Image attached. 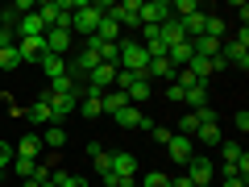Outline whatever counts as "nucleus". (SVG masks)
I'll return each mask as SVG.
<instances>
[{
    "label": "nucleus",
    "mask_w": 249,
    "mask_h": 187,
    "mask_svg": "<svg viewBox=\"0 0 249 187\" xmlns=\"http://www.w3.org/2000/svg\"><path fill=\"white\" fill-rule=\"evenodd\" d=\"M220 58H224V67H241V71H249V29L245 25H241L232 37L220 42Z\"/></svg>",
    "instance_id": "1"
},
{
    "label": "nucleus",
    "mask_w": 249,
    "mask_h": 187,
    "mask_svg": "<svg viewBox=\"0 0 249 187\" xmlns=\"http://www.w3.org/2000/svg\"><path fill=\"white\" fill-rule=\"evenodd\" d=\"M104 17H112L121 29H137V25H142V0H124V4H112Z\"/></svg>",
    "instance_id": "2"
},
{
    "label": "nucleus",
    "mask_w": 249,
    "mask_h": 187,
    "mask_svg": "<svg viewBox=\"0 0 249 187\" xmlns=\"http://www.w3.org/2000/svg\"><path fill=\"white\" fill-rule=\"evenodd\" d=\"M187 179H191V183H196V187L212 183V179H216V162L208 158V154H196V158L187 162Z\"/></svg>",
    "instance_id": "3"
},
{
    "label": "nucleus",
    "mask_w": 249,
    "mask_h": 187,
    "mask_svg": "<svg viewBox=\"0 0 249 187\" xmlns=\"http://www.w3.org/2000/svg\"><path fill=\"white\" fill-rule=\"evenodd\" d=\"M166 154L178 162V167H187V162L196 158V142H191V137H183V133H170V142H166Z\"/></svg>",
    "instance_id": "4"
},
{
    "label": "nucleus",
    "mask_w": 249,
    "mask_h": 187,
    "mask_svg": "<svg viewBox=\"0 0 249 187\" xmlns=\"http://www.w3.org/2000/svg\"><path fill=\"white\" fill-rule=\"evenodd\" d=\"M42 42H46V54H58V58H62V54L71 50L75 34H71V29H46V34H42Z\"/></svg>",
    "instance_id": "5"
},
{
    "label": "nucleus",
    "mask_w": 249,
    "mask_h": 187,
    "mask_svg": "<svg viewBox=\"0 0 249 187\" xmlns=\"http://www.w3.org/2000/svg\"><path fill=\"white\" fill-rule=\"evenodd\" d=\"M116 125H121V129H154V121L137 104H124L121 112H116Z\"/></svg>",
    "instance_id": "6"
},
{
    "label": "nucleus",
    "mask_w": 249,
    "mask_h": 187,
    "mask_svg": "<svg viewBox=\"0 0 249 187\" xmlns=\"http://www.w3.org/2000/svg\"><path fill=\"white\" fill-rule=\"evenodd\" d=\"M162 21H170V0H150V4H142V25H162Z\"/></svg>",
    "instance_id": "7"
},
{
    "label": "nucleus",
    "mask_w": 249,
    "mask_h": 187,
    "mask_svg": "<svg viewBox=\"0 0 249 187\" xmlns=\"http://www.w3.org/2000/svg\"><path fill=\"white\" fill-rule=\"evenodd\" d=\"M46 100H50V108H54V125H62L67 116H75V108H79V96H50V92H46Z\"/></svg>",
    "instance_id": "8"
},
{
    "label": "nucleus",
    "mask_w": 249,
    "mask_h": 187,
    "mask_svg": "<svg viewBox=\"0 0 249 187\" xmlns=\"http://www.w3.org/2000/svg\"><path fill=\"white\" fill-rule=\"evenodd\" d=\"M25 116H29V121L37 125V129H46V125H54V108H50V100H46V92H42V96L34 100V108H25Z\"/></svg>",
    "instance_id": "9"
},
{
    "label": "nucleus",
    "mask_w": 249,
    "mask_h": 187,
    "mask_svg": "<svg viewBox=\"0 0 249 187\" xmlns=\"http://www.w3.org/2000/svg\"><path fill=\"white\" fill-rule=\"evenodd\" d=\"M112 175H121L124 183H129V179H137V158L129 150H116L112 154Z\"/></svg>",
    "instance_id": "10"
},
{
    "label": "nucleus",
    "mask_w": 249,
    "mask_h": 187,
    "mask_svg": "<svg viewBox=\"0 0 249 187\" xmlns=\"http://www.w3.org/2000/svg\"><path fill=\"white\" fill-rule=\"evenodd\" d=\"M17 54H21V62H42L46 42H42V37H21V42H17Z\"/></svg>",
    "instance_id": "11"
},
{
    "label": "nucleus",
    "mask_w": 249,
    "mask_h": 187,
    "mask_svg": "<svg viewBox=\"0 0 249 187\" xmlns=\"http://www.w3.org/2000/svg\"><path fill=\"white\" fill-rule=\"evenodd\" d=\"M175 75H178V67L170 58H150V67H145V79H170L175 83Z\"/></svg>",
    "instance_id": "12"
},
{
    "label": "nucleus",
    "mask_w": 249,
    "mask_h": 187,
    "mask_svg": "<svg viewBox=\"0 0 249 187\" xmlns=\"http://www.w3.org/2000/svg\"><path fill=\"white\" fill-rule=\"evenodd\" d=\"M13 154H17V158H34V162H37V154H42V133H25L17 146H13Z\"/></svg>",
    "instance_id": "13"
},
{
    "label": "nucleus",
    "mask_w": 249,
    "mask_h": 187,
    "mask_svg": "<svg viewBox=\"0 0 249 187\" xmlns=\"http://www.w3.org/2000/svg\"><path fill=\"white\" fill-rule=\"evenodd\" d=\"M150 79H145V75H137V79L133 83H129V88H124V96H129V104H137V108H142L145 104V100H150Z\"/></svg>",
    "instance_id": "14"
},
{
    "label": "nucleus",
    "mask_w": 249,
    "mask_h": 187,
    "mask_svg": "<svg viewBox=\"0 0 249 187\" xmlns=\"http://www.w3.org/2000/svg\"><path fill=\"white\" fill-rule=\"evenodd\" d=\"M191 142H196V146H220V142H224V137H220V125H216V121H204V125L196 129Z\"/></svg>",
    "instance_id": "15"
},
{
    "label": "nucleus",
    "mask_w": 249,
    "mask_h": 187,
    "mask_svg": "<svg viewBox=\"0 0 249 187\" xmlns=\"http://www.w3.org/2000/svg\"><path fill=\"white\" fill-rule=\"evenodd\" d=\"M42 34H46V25H42L37 13H25V17L17 21V37H42Z\"/></svg>",
    "instance_id": "16"
},
{
    "label": "nucleus",
    "mask_w": 249,
    "mask_h": 187,
    "mask_svg": "<svg viewBox=\"0 0 249 187\" xmlns=\"http://www.w3.org/2000/svg\"><path fill=\"white\" fill-rule=\"evenodd\" d=\"M42 75L46 79H58V75H67V58H58V54H42Z\"/></svg>",
    "instance_id": "17"
},
{
    "label": "nucleus",
    "mask_w": 249,
    "mask_h": 187,
    "mask_svg": "<svg viewBox=\"0 0 249 187\" xmlns=\"http://www.w3.org/2000/svg\"><path fill=\"white\" fill-rule=\"evenodd\" d=\"M91 37H100V42L112 46V42H121V25H116L112 17H100V25H96V34H91Z\"/></svg>",
    "instance_id": "18"
},
{
    "label": "nucleus",
    "mask_w": 249,
    "mask_h": 187,
    "mask_svg": "<svg viewBox=\"0 0 249 187\" xmlns=\"http://www.w3.org/2000/svg\"><path fill=\"white\" fill-rule=\"evenodd\" d=\"M183 104L191 108V112H199V108H208V83H196V88H187Z\"/></svg>",
    "instance_id": "19"
},
{
    "label": "nucleus",
    "mask_w": 249,
    "mask_h": 187,
    "mask_svg": "<svg viewBox=\"0 0 249 187\" xmlns=\"http://www.w3.org/2000/svg\"><path fill=\"white\" fill-rule=\"evenodd\" d=\"M124 104H129V96H124V92H116V88H108L104 96H100V108H104V112H112V116L121 112Z\"/></svg>",
    "instance_id": "20"
},
{
    "label": "nucleus",
    "mask_w": 249,
    "mask_h": 187,
    "mask_svg": "<svg viewBox=\"0 0 249 187\" xmlns=\"http://www.w3.org/2000/svg\"><path fill=\"white\" fill-rule=\"evenodd\" d=\"M166 58L175 62V67H187V62L196 58V46H191V42H178V46H170V50H166Z\"/></svg>",
    "instance_id": "21"
},
{
    "label": "nucleus",
    "mask_w": 249,
    "mask_h": 187,
    "mask_svg": "<svg viewBox=\"0 0 249 187\" xmlns=\"http://www.w3.org/2000/svg\"><path fill=\"white\" fill-rule=\"evenodd\" d=\"M199 125H204V108H199V112H183V121H178V133H183V137H196Z\"/></svg>",
    "instance_id": "22"
},
{
    "label": "nucleus",
    "mask_w": 249,
    "mask_h": 187,
    "mask_svg": "<svg viewBox=\"0 0 249 187\" xmlns=\"http://www.w3.org/2000/svg\"><path fill=\"white\" fill-rule=\"evenodd\" d=\"M187 71L196 75V83H208V75H212V58H199V54H196V58L187 62Z\"/></svg>",
    "instance_id": "23"
},
{
    "label": "nucleus",
    "mask_w": 249,
    "mask_h": 187,
    "mask_svg": "<svg viewBox=\"0 0 249 187\" xmlns=\"http://www.w3.org/2000/svg\"><path fill=\"white\" fill-rule=\"evenodd\" d=\"M42 146H67V129H62V125H46L42 129Z\"/></svg>",
    "instance_id": "24"
},
{
    "label": "nucleus",
    "mask_w": 249,
    "mask_h": 187,
    "mask_svg": "<svg viewBox=\"0 0 249 187\" xmlns=\"http://www.w3.org/2000/svg\"><path fill=\"white\" fill-rule=\"evenodd\" d=\"M54 183H58V187H88V179L71 175V170H54Z\"/></svg>",
    "instance_id": "25"
},
{
    "label": "nucleus",
    "mask_w": 249,
    "mask_h": 187,
    "mask_svg": "<svg viewBox=\"0 0 249 187\" xmlns=\"http://www.w3.org/2000/svg\"><path fill=\"white\" fill-rule=\"evenodd\" d=\"M34 170H37L34 158H13V175H17V179H29Z\"/></svg>",
    "instance_id": "26"
},
{
    "label": "nucleus",
    "mask_w": 249,
    "mask_h": 187,
    "mask_svg": "<svg viewBox=\"0 0 249 187\" xmlns=\"http://www.w3.org/2000/svg\"><path fill=\"white\" fill-rule=\"evenodd\" d=\"M0 67H4V71L21 67V54H17V46H4V50H0Z\"/></svg>",
    "instance_id": "27"
},
{
    "label": "nucleus",
    "mask_w": 249,
    "mask_h": 187,
    "mask_svg": "<svg viewBox=\"0 0 249 187\" xmlns=\"http://www.w3.org/2000/svg\"><path fill=\"white\" fill-rule=\"evenodd\" d=\"M79 112L83 116H100V112H104V108H100V96H83L79 100Z\"/></svg>",
    "instance_id": "28"
},
{
    "label": "nucleus",
    "mask_w": 249,
    "mask_h": 187,
    "mask_svg": "<svg viewBox=\"0 0 249 187\" xmlns=\"http://www.w3.org/2000/svg\"><path fill=\"white\" fill-rule=\"evenodd\" d=\"M241 154H245V150H241V142H220V158L224 162H237Z\"/></svg>",
    "instance_id": "29"
},
{
    "label": "nucleus",
    "mask_w": 249,
    "mask_h": 187,
    "mask_svg": "<svg viewBox=\"0 0 249 187\" xmlns=\"http://www.w3.org/2000/svg\"><path fill=\"white\" fill-rule=\"evenodd\" d=\"M91 162H96V175H100V179H104V175H112V154H108V150H104V154H96Z\"/></svg>",
    "instance_id": "30"
},
{
    "label": "nucleus",
    "mask_w": 249,
    "mask_h": 187,
    "mask_svg": "<svg viewBox=\"0 0 249 187\" xmlns=\"http://www.w3.org/2000/svg\"><path fill=\"white\" fill-rule=\"evenodd\" d=\"M13 158H17V154H13V146H9V142H0V175L13 167Z\"/></svg>",
    "instance_id": "31"
},
{
    "label": "nucleus",
    "mask_w": 249,
    "mask_h": 187,
    "mask_svg": "<svg viewBox=\"0 0 249 187\" xmlns=\"http://www.w3.org/2000/svg\"><path fill=\"white\" fill-rule=\"evenodd\" d=\"M142 187H170V175L154 170V175H145V179H142Z\"/></svg>",
    "instance_id": "32"
},
{
    "label": "nucleus",
    "mask_w": 249,
    "mask_h": 187,
    "mask_svg": "<svg viewBox=\"0 0 249 187\" xmlns=\"http://www.w3.org/2000/svg\"><path fill=\"white\" fill-rule=\"evenodd\" d=\"M183 96H187V92L178 88V83H166V100H170V104H183Z\"/></svg>",
    "instance_id": "33"
},
{
    "label": "nucleus",
    "mask_w": 249,
    "mask_h": 187,
    "mask_svg": "<svg viewBox=\"0 0 249 187\" xmlns=\"http://www.w3.org/2000/svg\"><path fill=\"white\" fill-rule=\"evenodd\" d=\"M4 46H17V34H13V29H0V50H4Z\"/></svg>",
    "instance_id": "34"
},
{
    "label": "nucleus",
    "mask_w": 249,
    "mask_h": 187,
    "mask_svg": "<svg viewBox=\"0 0 249 187\" xmlns=\"http://www.w3.org/2000/svg\"><path fill=\"white\" fill-rule=\"evenodd\" d=\"M150 133H154V137H158V142H162V146H166V142H170V129H166V125H154Z\"/></svg>",
    "instance_id": "35"
},
{
    "label": "nucleus",
    "mask_w": 249,
    "mask_h": 187,
    "mask_svg": "<svg viewBox=\"0 0 249 187\" xmlns=\"http://www.w3.org/2000/svg\"><path fill=\"white\" fill-rule=\"evenodd\" d=\"M232 125H237L241 133H245V129H249V112H232Z\"/></svg>",
    "instance_id": "36"
},
{
    "label": "nucleus",
    "mask_w": 249,
    "mask_h": 187,
    "mask_svg": "<svg viewBox=\"0 0 249 187\" xmlns=\"http://www.w3.org/2000/svg\"><path fill=\"white\" fill-rule=\"evenodd\" d=\"M83 150H88V158H96V154H104V142H88Z\"/></svg>",
    "instance_id": "37"
},
{
    "label": "nucleus",
    "mask_w": 249,
    "mask_h": 187,
    "mask_svg": "<svg viewBox=\"0 0 249 187\" xmlns=\"http://www.w3.org/2000/svg\"><path fill=\"white\" fill-rule=\"evenodd\" d=\"M170 187H196V183H191L187 175H175V179H170Z\"/></svg>",
    "instance_id": "38"
},
{
    "label": "nucleus",
    "mask_w": 249,
    "mask_h": 187,
    "mask_svg": "<svg viewBox=\"0 0 249 187\" xmlns=\"http://www.w3.org/2000/svg\"><path fill=\"white\" fill-rule=\"evenodd\" d=\"M220 187H245V179H241V175L237 179H220Z\"/></svg>",
    "instance_id": "39"
},
{
    "label": "nucleus",
    "mask_w": 249,
    "mask_h": 187,
    "mask_svg": "<svg viewBox=\"0 0 249 187\" xmlns=\"http://www.w3.org/2000/svg\"><path fill=\"white\" fill-rule=\"evenodd\" d=\"M42 187H58V183H54V175H50V179H46V183H42Z\"/></svg>",
    "instance_id": "40"
},
{
    "label": "nucleus",
    "mask_w": 249,
    "mask_h": 187,
    "mask_svg": "<svg viewBox=\"0 0 249 187\" xmlns=\"http://www.w3.org/2000/svg\"><path fill=\"white\" fill-rule=\"evenodd\" d=\"M124 187H142V183H137V179H133V183H124Z\"/></svg>",
    "instance_id": "41"
},
{
    "label": "nucleus",
    "mask_w": 249,
    "mask_h": 187,
    "mask_svg": "<svg viewBox=\"0 0 249 187\" xmlns=\"http://www.w3.org/2000/svg\"><path fill=\"white\" fill-rule=\"evenodd\" d=\"M204 187H216V183H204Z\"/></svg>",
    "instance_id": "42"
},
{
    "label": "nucleus",
    "mask_w": 249,
    "mask_h": 187,
    "mask_svg": "<svg viewBox=\"0 0 249 187\" xmlns=\"http://www.w3.org/2000/svg\"><path fill=\"white\" fill-rule=\"evenodd\" d=\"M0 179H4V175H0Z\"/></svg>",
    "instance_id": "43"
}]
</instances>
